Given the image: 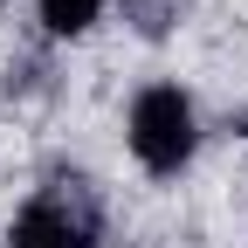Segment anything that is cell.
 Segmentation results:
<instances>
[{
    "label": "cell",
    "instance_id": "1",
    "mask_svg": "<svg viewBox=\"0 0 248 248\" xmlns=\"http://www.w3.org/2000/svg\"><path fill=\"white\" fill-rule=\"evenodd\" d=\"M124 138H131V159L152 179H179L200 152V110L179 83H145L131 97V117H124Z\"/></svg>",
    "mask_w": 248,
    "mask_h": 248
},
{
    "label": "cell",
    "instance_id": "2",
    "mask_svg": "<svg viewBox=\"0 0 248 248\" xmlns=\"http://www.w3.org/2000/svg\"><path fill=\"white\" fill-rule=\"evenodd\" d=\"M104 221H97V200H90L83 179H48L35 200L14 214L7 248H97Z\"/></svg>",
    "mask_w": 248,
    "mask_h": 248
},
{
    "label": "cell",
    "instance_id": "3",
    "mask_svg": "<svg viewBox=\"0 0 248 248\" xmlns=\"http://www.w3.org/2000/svg\"><path fill=\"white\" fill-rule=\"evenodd\" d=\"M35 21L55 42H76V35H90L104 21V0H35Z\"/></svg>",
    "mask_w": 248,
    "mask_h": 248
},
{
    "label": "cell",
    "instance_id": "4",
    "mask_svg": "<svg viewBox=\"0 0 248 248\" xmlns=\"http://www.w3.org/2000/svg\"><path fill=\"white\" fill-rule=\"evenodd\" d=\"M241 131H248V117H241Z\"/></svg>",
    "mask_w": 248,
    "mask_h": 248
}]
</instances>
